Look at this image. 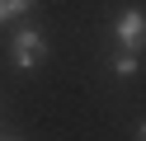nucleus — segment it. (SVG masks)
<instances>
[{
  "label": "nucleus",
  "mask_w": 146,
  "mask_h": 141,
  "mask_svg": "<svg viewBox=\"0 0 146 141\" xmlns=\"http://www.w3.org/2000/svg\"><path fill=\"white\" fill-rule=\"evenodd\" d=\"M10 141H19V136H10Z\"/></svg>",
  "instance_id": "nucleus-5"
},
{
  "label": "nucleus",
  "mask_w": 146,
  "mask_h": 141,
  "mask_svg": "<svg viewBox=\"0 0 146 141\" xmlns=\"http://www.w3.org/2000/svg\"><path fill=\"white\" fill-rule=\"evenodd\" d=\"M33 5H38V0H0V24H5V19H19V14H29Z\"/></svg>",
  "instance_id": "nucleus-4"
},
{
  "label": "nucleus",
  "mask_w": 146,
  "mask_h": 141,
  "mask_svg": "<svg viewBox=\"0 0 146 141\" xmlns=\"http://www.w3.org/2000/svg\"><path fill=\"white\" fill-rule=\"evenodd\" d=\"M108 66H113V75H137V71H141V56H137V52H113Z\"/></svg>",
  "instance_id": "nucleus-3"
},
{
  "label": "nucleus",
  "mask_w": 146,
  "mask_h": 141,
  "mask_svg": "<svg viewBox=\"0 0 146 141\" xmlns=\"http://www.w3.org/2000/svg\"><path fill=\"white\" fill-rule=\"evenodd\" d=\"M10 56H14L19 71H33V66L47 56V38H42L38 28H19V33L10 38Z\"/></svg>",
  "instance_id": "nucleus-1"
},
{
  "label": "nucleus",
  "mask_w": 146,
  "mask_h": 141,
  "mask_svg": "<svg viewBox=\"0 0 146 141\" xmlns=\"http://www.w3.org/2000/svg\"><path fill=\"white\" fill-rule=\"evenodd\" d=\"M113 38L123 42V52H141V42H146V14L141 9H123V14L113 19Z\"/></svg>",
  "instance_id": "nucleus-2"
}]
</instances>
